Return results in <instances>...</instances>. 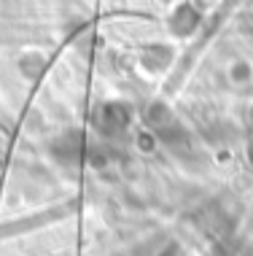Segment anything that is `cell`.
Wrapping results in <instances>:
<instances>
[{"mask_svg": "<svg viewBox=\"0 0 253 256\" xmlns=\"http://www.w3.org/2000/svg\"><path fill=\"white\" fill-rule=\"evenodd\" d=\"M146 57H151V62H154V70H162V65H165V62L170 60V57H173V54H170V52H165V49H148L146 52Z\"/></svg>", "mask_w": 253, "mask_h": 256, "instance_id": "1", "label": "cell"}]
</instances>
